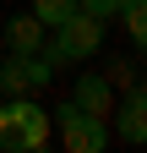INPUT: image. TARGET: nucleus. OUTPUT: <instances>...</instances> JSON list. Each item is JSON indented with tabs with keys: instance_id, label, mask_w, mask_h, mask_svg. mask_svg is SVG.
<instances>
[{
	"instance_id": "obj_1",
	"label": "nucleus",
	"mask_w": 147,
	"mask_h": 153,
	"mask_svg": "<svg viewBox=\"0 0 147 153\" xmlns=\"http://www.w3.org/2000/svg\"><path fill=\"white\" fill-rule=\"evenodd\" d=\"M49 142V109L16 93L11 104H0V153H38Z\"/></svg>"
},
{
	"instance_id": "obj_2",
	"label": "nucleus",
	"mask_w": 147,
	"mask_h": 153,
	"mask_svg": "<svg viewBox=\"0 0 147 153\" xmlns=\"http://www.w3.org/2000/svg\"><path fill=\"white\" fill-rule=\"evenodd\" d=\"M104 44V16H93V11H71L60 27H54V49H49V60L60 66V60H87V55H93Z\"/></svg>"
},
{
	"instance_id": "obj_3",
	"label": "nucleus",
	"mask_w": 147,
	"mask_h": 153,
	"mask_svg": "<svg viewBox=\"0 0 147 153\" xmlns=\"http://www.w3.org/2000/svg\"><path fill=\"white\" fill-rule=\"evenodd\" d=\"M49 120L60 126V142H65L71 153H104V148H109V120H93V115H82L71 99L54 109Z\"/></svg>"
},
{
	"instance_id": "obj_4",
	"label": "nucleus",
	"mask_w": 147,
	"mask_h": 153,
	"mask_svg": "<svg viewBox=\"0 0 147 153\" xmlns=\"http://www.w3.org/2000/svg\"><path fill=\"white\" fill-rule=\"evenodd\" d=\"M54 82V60L49 55H16V60H6L0 66V88H6V99H16V93H38V88H49Z\"/></svg>"
},
{
	"instance_id": "obj_5",
	"label": "nucleus",
	"mask_w": 147,
	"mask_h": 153,
	"mask_svg": "<svg viewBox=\"0 0 147 153\" xmlns=\"http://www.w3.org/2000/svg\"><path fill=\"white\" fill-rule=\"evenodd\" d=\"M71 104L82 115H93V120H109V109H115V82H109L104 71H87V76H76V88H71Z\"/></svg>"
},
{
	"instance_id": "obj_6",
	"label": "nucleus",
	"mask_w": 147,
	"mask_h": 153,
	"mask_svg": "<svg viewBox=\"0 0 147 153\" xmlns=\"http://www.w3.org/2000/svg\"><path fill=\"white\" fill-rule=\"evenodd\" d=\"M109 120H115L120 142L142 148V137H147V104H142V88H131V99H125L120 109H109Z\"/></svg>"
},
{
	"instance_id": "obj_7",
	"label": "nucleus",
	"mask_w": 147,
	"mask_h": 153,
	"mask_svg": "<svg viewBox=\"0 0 147 153\" xmlns=\"http://www.w3.org/2000/svg\"><path fill=\"white\" fill-rule=\"evenodd\" d=\"M6 44L16 55H33V49H44V22L38 16H16V22L6 27Z\"/></svg>"
},
{
	"instance_id": "obj_8",
	"label": "nucleus",
	"mask_w": 147,
	"mask_h": 153,
	"mask_svg": "<svg viewBox=\"0 0 147 153\" xmlns=\"http://www.w3.org/2000/svg\"><path fill=\"white\" fill-rule=\"evenodd\" d=\"M71 11H76V0H33V16H38L44 27H60Z\"/></svg>"
},
{
	"instance_id": "obj_9",
	"label": "nucleus",
	"mask_w": 147,
	"mask_h": 153,
	"mask_svg": "<svg viewBox=\"0 0 147 153\" xmlns=\"http://www.w3.org/2000/svg\"><path fill=\"white\" fill-rule=\"evenodd\" d=\"M120 22H125V33H131L136 44L147 38V11H142V0H125V6H120Z\"/></svg>"
},
{
	"instance_id": "obj_10",
	"label": "nucleus",
	"mask_w": 147,
	"mask_h": 153,
	"mask_svg": "<svg viewBox=\"0 0 147 153\" xmlns=\"http://www.w3.org/2000/svg\"><path fill=\"white\" fill-rule=\"evenodd\" d=\"M76 6H82V11H93V16H104V22H109V16H120V6H125V0H76Z\"/></svg>"
}]
</instances>
